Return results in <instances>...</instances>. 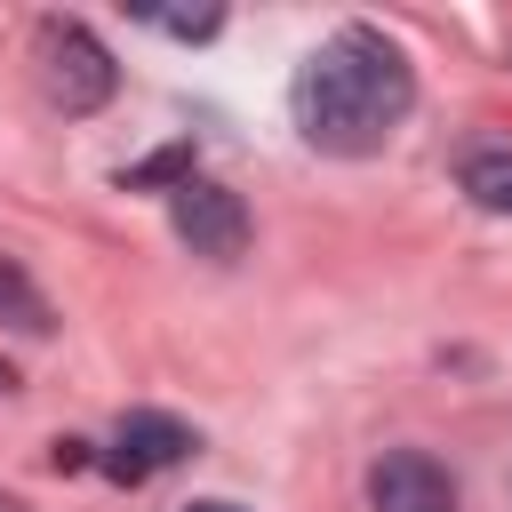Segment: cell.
Returning a JSON list of instances; mask_svg holds the SVG:
<instances>
[{"instance_id":"1","label":"cell","mask_w":512,"mask_h":512,"mask_svg":"<svg viewBox=\"0 0 512 512\" xmlns=\"http://www.w3.org/2000/svg\"><path fill=\"white\" fill-rule=\"evenodd\" d=\"M416 104V64L376 24H336L288 80V120L328 160H368Z\"/></svg>"},{"instance_id":"2","label":"cell","mask_w":512,"mask_h":512,"mask_svg":"<svg viewBox=\"0 0 512 512\" xmlns=\"http://www.w3.org/2000/svg\"><path fill=\"white\" fill-rule=\"evenodd\" d=\"M32 64H40V96H48L64 120L104 112V104H112V88H120L112 48H104L80 16H40V32H32Z\"/></svg>"},{"instance_id":"3","label":"cell","mask_w":512,"mask_h":512,"mask_svg":"<svg viewBox=\"0 0 512 512\" xmlns=\"http://www.w3.org/2000/svg\"><path fill=\"white\" fill-rule=\"evenodd\" d=\"M168 224H176V240H184L192 256H208V264H232V256L248 248V208H240V192H232V184H208V176H192L184 192H168Z\"/></svg>"},{"instance_id":"4","label":"cell","mask_w":512,"mask_h":512,"mask_svg":"<svg viewBox=\"0 0 512 512\" xmlns=\"http://www.w3.org/2000/svg\"><path fill=\"white\" fill-rule=\"evenodd\" d=\"M192 448H200V432H192L184 416H168V408H128V416L112 424V448H104L96 464H104L112 480H128V488H136V480H152V472L184 464Z\"/></svg>"},{"instance_id":"5","label":"cell","mask_w":512,"mask_h":512,"mask_svg":"<svg viewBox=\"0 0 512 512\" xmlns=\"http://www.w3.org/2000/svg\"><path fill=\"white\" fill-rule=\"evenodd\" d=\"M368 512H456V472L424 448H384L368 464Z\"/></svg>"},{"instance_id":"6","label":"cell","mask_w":512,"mask_h":512,"mask_svg":"<svg viewBox=\"0 0 512 512\" xmlns=\"http://www.w3.org/2000/svg\"><path fill=\"white\" fill-rule=\"evenodd\" d=\"M456 184H464V200H472L480 216H512V144H488V152H472Z\"/></svg>"},{"instance_id":"7","label":"cell","mask_w":512,"mask_h":512,"mask_svg":"<svg viewBox=\"0 0 512 512\" xmlns=\"http://www.w3.org/2000/svg\"><path fill=\"white\" fill-rule=\"evenodd\" d=\"M0 320H16L24 336H48V328H56V320H48V296H40L32 272L8 264V256H0Z\"/></svg>"},{"instance_id":"8","label":"cell","mask_w":512,"mask_h":512,"mask_svg":"<svg viewBox=\"0 0 512 512\" xmlns=\"http://www.w3.org/2000/svg\"><path fill=\"white\" fill-rule=\"evenodd\" d=\"M152 184H168V192H184V184H192V136H176V144H160L152 160L120 168V192H152Z\"/></svg>"},{"instance_id":"9","label":"cell","mask_w":512,"mask_h":512,"mask_svg":"<svg viewBox=\"0 0 512 512\" xmlns=\"http://www.w3.org/2000/svg\"><path fill=\"white\" fill-rule=\"evenodd\" d=\"M152 32H168V40H208L216 24H224V8H192V16H168V8H136Z\"/></svg>"},{"instance_id":"10","label":"cell","mask_w":512,"mask_h":512,"mask_svg":"<svg viewBox=\"0 0 512 512\" xmlns=\"http://www.w3.org/2000/svg\"><path fill=\"white\" fill-rule=\"evenodd\" d=\"M184 512H240V504H224V496H200V504H184Z\"/></svg>"},{"instance_id":"11","label":"cell","mask_w":512,"mask_h":512,"mask_svg":"<svg viewBox=\"0 0 512 512\" xmlns=\"http://www.w3.org/2000/svg\"><path fill=\"white\" fill-rule=\"evenodd\" d=\"M8 392H16V368H0V400H8Z\"/></svg>"},{"instance_id":"12","label":"cell","mask_w":512,"mask_h":512,"mask_svg":"<svg viewBox=\"0 0 512 512\" xmlns=\"http://www.w3.org/2000/svg\"><path fill=\"white\" fill-rule=\"evenodd\" d=\"M0 512H16V496H0Z\"/></svg>"}]
</instances>
